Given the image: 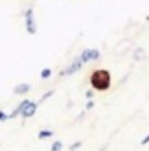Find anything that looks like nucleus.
<instances>
[{
    "label": "nucleus",
    "instance_id": "dca6fc26",
    "mask_svg": "<svg viewBox=\"0 0 149 151\" xmlns=\"http://www.w3.org/2000/svg\"><path fill=\"white\" fill-rule=\"evenodd\" d=\"M140 55H142V49H137V51H135V56H133V58H135V60H139V58H140Z\"/></svg>",
    "mask_w": 149,
    "mask_h": 151
},
{
    "label": "nucleus",
    "instance_id": "423d86ee",
    "mask_svg": "<svg viewBox=\"0 0 149 151\" xmlns=\"http://www.w3.org/2000/svg\"><path fill=\"white\" fill-rule=\"evenodd\" d=\"M28 102H30V100H23V102H19V104H18V106L14 107V111L9 114V119H14L16 116H21V113L25 111V107L28 106Z\"/></svg>",
    "mask_w": 149,
    "mask_h": 151
},
{
    "label": "nucleus",
    "instance_id": "20e7f679",
    "mask_svg": "<svg viewBox=\"0 0 149 151\" xmlns=\"http://www.w3.org/2000/svg\"><path fill=\"white\" fill-rule=\"evenodd\" d=\"M81 69H82V63H81V60H79V58H75L72 63H69V65H67V69H63V70H62V76H63V77L72 76V74H75V72H79Z\"/></svg>",
    "mask_w": 149,
    "mask_h": 151
},
{
    "label": "nucleus",
    "instance_id": "f3484780",
    "mask_svg": "<svg viewBox=\"0 0 149 151\" xmlns=\"http://www.w3.org/2000/svg\"><path fill=\"white\" fill-rule=\"evenodd\" d=\"M148 144H149V134L144 137V139H142V146H148Z\"/></svg>",
    "mask_w": 149,
    "mask_h": 151
},
{
    "label": "nucleus",
    "instance_id": "4468645a",
    "mask_svg": "<svg viewBox=\"0 0 149 151\" xmlns=\"http://www.w3.org/2000/svg\"><path fill=\"white\" fill-rule=\"evenodd\" d=\"M86 99H88V100L93 99V90H88V91H86Z\"/></svg>",
    "mask_w": 149,
    "mask_h": 151
},
{
    "label": "nucleus",
    "instance_id": "7ed1b4c3",
    "mask_svg": "<svg viewBox=\"0 0 149 151\" xmlns=\"http://www.w3.org/2000/svg\"><path fill=\"white\" fill-rule=\"evenodd\" d=\"M79 60H81L82 65H84V63H90V62H97V60H100V51H98V49H93V47L84 49V51L79 55Z\"/></svg>",
    "mask_w": 149,
    "mask_h": 151
},
{
    "label": "nucleus",
    "instance_id": "2eb2a0df",
    "mask_svg": "<svg viewBox=\"0 0 149 151\" xmlns=\"http://www.w3.org/2000/svg\"><path fill=\"white\" fill-rule=\"evenodd\" d=\"M95 107V102L93 100H88V104H86V109H93Z\"/></svg>",
    "mask_w": 149,
    "mask_h": 151
},
{
    "label": "nucleus",
    "instance_id": "0eeeda50",
    "mask_svg": "<svg viewBox=\"0 0 149 151\" xmlns=\"http://www.w3.org/2000/svg\"><path fill=\"white\" fill-rule=\"evenodd\" d=\"M30 88H32V86H30L28 83H19V84L14 86V93H16V95H25V93L30 91Z\"/></svg>",
    "mask_w": 149,
    "mask_h": 151
},
{
    "label": "nucleus",
    "instance_id": "6e6552de",
    "mask_svg": "<svg viewBox=\"0 0 149 151\" xmlns=\"http://www.w3.org/2000/svg\"><path fill=\"white\" fill-rule=\"evenodd\" d=\"M53 135H54V132H53V130H40L37 137L40 139V141H44V139H49V137H53Z\"/></svg>",
    "mask_w": 149,
    "mask_h": 151
},
{
    "label": "nucleus",
    "instance_id": "39448f33",
    "mask_svg": "<svg viewBox=\"0 0 149 151\" xmlns=\"http://www.w3.org/2000/svg\"><path fill=\"white\" fill-rule=\"evenodd\" d=\"M37 107H39V104H37V102H28V106L25 107V111L21 113V116H23L25 119H28V118H32L34 114L37 113Z\"/></svg>",
    "mask_w": 149,
    "mask_h": 151
},
{
    "label": "nucleus",
    "instance_id": "f03ea898",
    "mask_svg": "<svg viewBox=\"0 0 149 151\" xmlns=\"http://www.w3.org/2000/svg\"><path fill=\"white\" fill-rule=\"evenodd\" d=\"M25 28L30 35L37 34V21H35V16H34V9H27L25 11Z\"/></svg>",
    "mask_w": 149,
    "mask_h": 151
},
{
    "label": "nucleus",
    "instance_id": "f257e3e1",
    "mask_svg": "<svg viewBox=\"0 0 149 151\" xmlns=\"http://www.w3.org/2000/svg\"><path fill=\"white\" fill-rule=\"evenodd\" d=\"M90 83H91L93 90L105 91V90L111 88V74L107 70H95L90 77Z\"/></svg>",
    "mask_w": 149,
    "mask_h": 151
},
{
    "label": "nucleus",
    "instance_id": "1a4fd4ad",
    "mask_svg": "<svg viewBox=\"0 0 149 151\" xmlns=\"http://www.w3.org/2000/svg\"><path fill=\"white\" fill-rule=\"evenodd\" d=\"M53 95H54V90H49V91H46V93H44V95H42V97L39 99L37 104H42V102H46V100H47V99H51Z\"/></svg>",
    "mask_w": 149,
    "mask_h": 151
},
{
    "label": "nucleus",
    "instance_id": "9d476101",
    "mask_svg": "<svg viewBox=\"0 0 149 151\" xmlns=\"http://www.w3.org/2000/svg\"><path fill=\"white\" fill-rule=\"evenodd\" d=\"M51 74H53V70H51V69H44V70L40 72V77H42V79H49Z\"/></svg>",
    "mask_w": 149,
    "mask_h": 151
},
{
    "label": "nucleus",
    "instance_id": "ddd939ff",
    "mask_svg": "<svg viewBox=\"0 0 149 151\" xmlns=\"http://www.w3.org/2000/svg\"><path fill=\"white\" fill-rule=\"evenodd\" d=\"M7 119H9V114L0 109V121H7Z\"/></svg>",
    "mask_w": 149,
    "mask_h": 151
},
{
    "label": "nucleus",
    "instance_id": "f8f14e48",
    "mask_svg": "<svg viewBox=\"0 0 149 151\" xmlns=\"http://www.w3.org/2000/svg\"><path fill=\"white\" fill-rule=\"evenodd\" d=\"M81 146H82V142H81V141H77V142H74V144L70 146V151H77Z\"/></svg>",
    "mask_w": 149,
    "mask_h": 151
},
{
    "label": "nucleus",
    "instance_id": "9b49d317",
    "mask_svg": "<svg viewBox=\"0 0 149 151\" xmlns=\"http://www.w3.org/2000/svg\"><path fill=\"white\" fill-rule=\"evenodd\" d=\"M62 148H63V144L60 141H54L53 146H51V151H62Z\"/></svg>",
    "mask_w": 149,
    "mask_h": 151
}]
</instances>
